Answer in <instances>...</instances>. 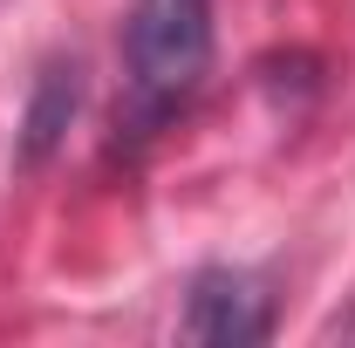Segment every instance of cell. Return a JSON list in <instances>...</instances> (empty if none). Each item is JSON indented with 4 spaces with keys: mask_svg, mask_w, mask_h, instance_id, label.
<instances>
[{
    "mask_svg": "<svg viewBox=\"0 0 355 348\" xmlns=\"http://www.w3.org/2000/svg\"><path fill=\"white\" fill-rule=\"evenodd\" d=\"M130 123L157 130L212 69V0H137L123 21Z\"/></svg>",
    "mask_w": 355,
    "mask_h": 348,
    "instance_id": "1",
    "label": "cell"
},
{
    "mask_svg": "<svg viewBox=\"0 0 355 348\" xmlns=\"http://www.w3.org/2000/svg\"><path fill=\"white\" fill-rule=\"evenodd\" d=\"M184 335L212 348H253L273 335V307H266L260 280L239 266H205L184 294Z\"/></svg>",
    "mask_w": 355,
    "mask_h": 348,
    "instance_id": "2",
    "label": "cell"
},
{
    "mask_svg": "<svg viewBox=\"0 0 355 348\" xmlns=\"http://www.w3.org/2000/svg\"><path fill=\"white\" fill-rule=\"evenodd\" d=\"M76 110H83V62H62V55L42 62L35 96H28V116H21V164H48L55 143L76 123Z\"/></svg>",
    "mask_w": 355,
    "mask_h": 348,
    "instance_id": "3",
    "label": "cell"
}]
</instances>
